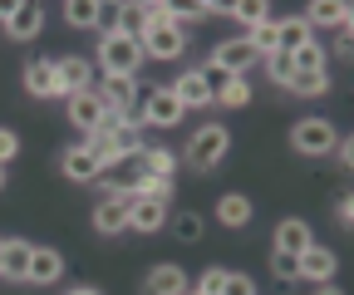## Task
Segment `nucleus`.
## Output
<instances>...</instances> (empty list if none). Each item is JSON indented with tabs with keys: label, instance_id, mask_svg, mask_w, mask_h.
Here are the masks:
<instances>
[{
	"label": "nucleus",
	"instance_id": "f257e3e1",
	"mask_svg": "<svg viewBox=\"0 0 354 295\" xmlns=\"http://www.w3.org/2000/svg\"><path fill=\"white\" fill-rule=\"evenodd\" d=\"M99 69H104V79H133L143 69V45H138V39H123L118 30H104V39H99Z\"/></svg>",
	"mask_w": 354,
	"mask_h": 295
},
{
	"label": "nucleus",
	"instance_id": "f03ea898",
	"mask_svg": "<svg viewBox=\"0 0 354 295\" xmlns=\"http://www.w3.org/2000/svg\"><path fill=\"white\" fill-rule=\"evenodd\" d=\"M148 178V148H133V153H118L109 167H104V182H109V192H123V197H133L138 192V182Z\"/></svg>",
	"mask_w": 354,
	"mask_h": 295
},
{
	"label": "nucleus",
	"instance_id": "7ed1b4c3",
	"mask_svg": "<svg viewBox=\"0 0 354 295\" xmlns=\"http://www.w3.org/2000/svg\"><path fill=\"white\" fill-rule=\"evenodd\" d=\"M290 143H295V153H305V158H325V153L339 148V129H335L330 118H300L295 133H290Z\"/></svg>",
	"mask_w": 354,
	"mask_h": 295
},
{
	"label": "nucleus",
	"instance_id": "20e7f679",
	"mask_svg": "<svg viewBox=\"0 0 354 295\" xmlns=\"http://www.w3.org/2000/svg\"><path fill=\"white\" fill-rule=\"evenodd\" d=\"M138 45H143V59H183L187 55V35L177 25H167V20H153Z\"/></svg>",
	"mask_w": 354,
	"mask_h": 295
},
{
	"label": "nucleus",
	"instance_id": "39448f33",
	"mask_svg": "<svg viewBox=\"0 0 354 295\" xmlns=\"http://www.w3.org/2000/svg\"><path fill=\"white\" fill-rule=\"evenodd\" d=\"M227 148H232V133L221 129V123H207V129H197L192 143H187V162L192 167H216L227 158Z\"/></svg>",
	"mask_w": 354,
	"mask_h": 295
},
{
	"label": "nucleus",
	"instance_id": "423d86ee",
	"mask_svg": "<svg viewBox=\"0 0 354 295\" xmlns=\"http://www.w3.org/2000/svg\"><path fill=\"white\" fill-rule=\"evenodd\" d=\"M183 104H177V94L167 89V84H158V89L143 99V123H153V129H177L183 123Z\"/></svg>",
	"mask_w": 354,
	"mask_h": 295
},
{
	"label": "nucleus",
	"instance_id": "0eeeda50",
	"mask_svg": "<svg viewBox=\"0 0 354 295\" xmlns=\"http://www.w3.org/2000/svg\"><path fill=\"white\" fill-rule=\"evenodd\" d=\"M55 89L59 94H84V89H94V64H88L84 55H69V59H55Z\"/></svg>",
	"mask_w": 354,
	"mask_h": 295
},
{
	"label": "nucleus",
	"instance_id": "6e6552de",
	"mask_svg": "<svg viewBox=\"0 0 354 295\" xmlns=\"http://www.w3.org/2000/svg\"><path fill=\"white\" fill-rule=\"evenodd\" d=\"M104 118H109V108H104V99H99L94 89H84V94L69 99V123H74V129L99 133V129H104Z\"/></svg>",
	"mask_w": 354,
	"mask_h": 295
},
{
	"label": "nucleus",
	"instance_id": "1a4fd4ad",
	"mask_svg": "<svg viewBox=\"0 0 354 295\" xmlns=\"http://www.w3.org/2000/svg\"><path fill=\"white\" fill-rule=\"evenodd\" d=\"M295 261H300V280H310V285H330L335 280V266H339L330 246H305Z\"/></svg>",
	"mask_w": 354,
	"mask_h": 295
},
{
	"label": "nucleus",
	"instance_id": "9d476101",
	"mask_svg": "<svg viewBox=\"0 0 354 295\" xmlns=\"http://www.w3.org/2000/svg\"><path fill=\"white\" fill-rule=\"evenodd\" d=\"M128 212H133V197L109 192V197L94 207V227H99L104 236H118V231H128Z\"/></svg>",
	"mask_w": 354,
	"mask_h": 295
},
{
	"label": "nucleus",
	"instance_id": "9b49d317",
	"mask_svg": "<svg viewBox=\"0 0 354 295\" xmlns=\"http://www.w3.org/2000/svg\"><path fill=\"white\" fill-rule=\"evenodd\" d=\"M256 59H261V55L251 50V39H246V35H241V39H227V45H216V50H212V64H216L221 74H246Z\"/></svg>",
	"mask_w": 354,
	"mask_h": 295
},
{
	"label": "nucleus",
	"instance_id": "f8f14e48",
	"mask_svg": "<svg viewBox=\"0 0 354 295\" xmlns=\"http://www.w3.org/2000/svg\"><path fill=\"white\" fill-rule=\"evenodd\" d=\"M59 276H64V256H59L55 246H35V251H30V271H25V280H30V285H55Z\"/></svg>",
	"mask_w": 354,
	"mask_h": 295
},
{
	"label": "nucleus",
	"instance_id": "ddd939ff",
	"mask_svg": "<svg viewBox=\"0 0 354 295\" xmlns=\"http://www.w3.org/2000/svg\"><path fill=\"white\" fill-rule=\"evenodd\" d=\"M192 285H187V271L183 266H153L148 271V280H143V295H187Z\"/></svg>",
	"mask_w": 354,
	"mask_h": 295
},
{
	"label": "nucleus",
	"instance_id": "4468645a",
	"mask_svg": "<svg viewBox=\"0 0 354 295\" xmlns=\"http://www.w3.org/2000/svg\"><path fill=\"white\" fill-rule=\"evenodd\" d=\"M167 89L177 94V104H183V108H207V104H212V89L202 84V69H187L177 84H167Z\"/></svg>",
	"mask_w": 354,
	"mask_h": 295
},
{
	"label": "nucleus",
	"instance_id": "2eb2a0df",
	"mask_svg": "<svg viewBox=\"0 0 354 295\" xmlns=\"http://www.w3.org/2000/svg\"><path fill=\"white\" fill-rule=\"evenodd\" d=\"M59 167H64V178L69 182H99V162L88 158V148L84 143H74V148H64V158H59Z\"/></svg>",
	"mask_w": 354,
	"mask_h": 295
},
{
	"label": "nucleus",
	"instance_id": "dca6fc26",
	"mask_svg": "<svg viewBox=\"0 0 354 295\" xmlns=\"http://www.w3.org/2000/svg\"><path fill=\"white\" fill-rule=\"evenodd\" d=\"M39 25H44V10L35 6V0H20V6L10 10V20H6L10 39H35V35H39Z\"/></svg>",
	"mask_w": 354,
	"mask_h": 295
},
{
	"label": "nucleus",
	"instance_id": "f3484780",
	"mask_svg": "<svg viewBox=\"0 0 354 295\" xmlns=\"http://www.w3.org/2000/svg\"><path fill=\"white\" fill-rule=\"evenodd\" d=\"M109 30H118L123 39H143L148 10H143V6H113V10H109Z\"/></svg>",
	"mask_w": 354,
	"mask_h": 295
},
{
	"label": "nucleus",
	"instance_id": "a211bd4d",
	"mask_svg": "<svg viewBox=\"0 0 354 295\" xmlns=\"http://www.w3.org/2000/svg\"><path fill=\"white\" fill-rule=\"evenodd\" d=\"M310 39H315V30H310L300 15H295V20H276V50H281V55H295V50H305Z\"/></svg>",
	"mask_w": 354,
	"mask_h": 295
},
{
	"label": "nucleus",
	"instance_id": "6ab92c4d",
	"mask_svg": "<svg viewBox=\"0 0 354 295\" xmlns=\"http://www.w3.org/2000/svg\"><path fill=\"white\" fill-rule=\"evenodd\" d=\"M128 227H133V231H162V227H167V207H162V202H143V197H133Z\"/></svg>",
	"mask_w": 354,
	"mask_h": 295
},
{
	"label": "nucleus",
	"instance_id": "aec40b11",
	"mask_svg": "<svg viewBox=\"0 0 354 295\" xmlns=\"http://www.w3.org/2000/svg\"><path fill=\"white\" fill-rule=\"evenodd\" d=\"M305 246H315V236H310V227H305L300 217H286V222L276 227V251H290V256H300Z\"/></svg>",
	"mask_w": 354,
	"mask_h": 295
},
{
	"label": "nucleus",
	"instance_id": "412c9836",
	"mask_svg": "<svg viewBox=\"0 0 354 295\" xmlns=\"http://www.w3.org/2000/svg\"><path fill=\"white\" fill-rule=\"evenodd\" d=\"M25 89H30L35 99L59 94V89H55V59H30V64H25Z\"/></svg>",
	"mask_w": 354,
	"mask_h": 295
},
{
	"label": "nucleus",
	"instance_id": "4be33fe9",
	"mask_svg": "<svg viewBox=\"0 0 354 295\" xmlns=\"http://www.w3.org/2000/svg\"><path fill=\"white\" fill-rule=\"evenodd\" d=\"M310 30H315V25H344L349 20V6H344V0H315V6H305V15H300Z\"/></svg>",
	"mask_w": 354,
	"mask_h": 295
},
{
	"label": "nucleus",
	"instance_id": "5701e85b",
	"mask_svg": "<svg viewBox=\"0 0 354 295\" xmlns=\"http://www.w3.org/2000/svg\"><path fill=\"white\" fill-rule=\"evenodd\" d=\"M286 89H295L300 99H315V94L330 89V74H325V69H295V74L286 79Z\"/></svg>",
	"mask_w": 354,
	"mask_h": 295
},
{
	"label": "nucleus",
	"instance_id": "b1692460",
	"mask_svg": "<svg viewBox=\"0 0 354 295\" xmlns=\"http://www.w3.org/2000/svg\"><path fill=\"white\" fill-rule=\"evenodd\" d=\"M30 241H10L6 236V261H0V276H10V280H25V271H30Z\"/></svg>",
	"mask_w": 354,
	"mask_h": 295
},
{
	"label": "nucleus",
	"instance_id": "393cba45",
	"mask_svg": "<svg viewBox=\"0 0 354 295\" xmlns=\"http://www.w3.org/2000/svg\"><path fill=\"white\" fill-rule=\"evenodd\" d=\"M216 222H221V227H246V222H251V202H246L241 192H227V197L216 202Z\"/></svg>",
	"mask_w": 354,
	"mask_h": 295
},
{
	"label": "nucleus",
	"instance_id": "a878e982",
	"mask_svg": "<svg viewBox=\"0 0 354 295\" xmlns=\"http://www.w3.org/2000/svg\"><path fill=\"white\" fill-rule=\"evenodd\" d=\"M212 104H227V108H246L251 104V84H246V74H232L227 84L216 89V99Z\"/></svg>",
	"mask_w": 354,
	"mask_h": 295
},
{
	"label": "nucleus",
	"instance_id": "bb28decb",
	"mask_svg": "<svg viewBox=\"0 0 354 295\" xmlns=\"http://www.w3.org/2000/svg\"><path fill=\"white\" fill-rule=\"evenodd\" d=\"M99 15H104V6H94V0H69V6H64V20L74 30H94Z\"/></svg>",
	"mask_w": 354,
	"mask_h": 295
},
{
	"label": "nucleus",
	"instance_id": "cd10ccee",
	"mask_svg": "<svg viewBox=\"0 0 354 295\" xmlns=\"http://www.w3.org/2000/svg\"><path fill=\"white\" fill-rule=\"evenodd\" d=\"M221 10H227V15H236L241 25H261V20H271V6H266V0H236V6H221Z\"/></svg>",
	"mask_w": 354,
	"mask_h": 295
},
{
	"label": "nucleus",
	"instance_id": "c85d7f7f",
	"mask_svg": "<svg viewBox=\"0 0 354 295\" xmlns=\"http://www.w3.org/2000/svg\"><path fill=\"white\" fill-rule=\"evenodd\" d=\"M133 197H143V202H162V207H167V202H172V178H153V173H148V178L138 182V192H133Z\"/></svg>",
	"mask_w": 354,
	"mask_h": 295
},
{
	"label": "nucleus",
	"instance_id": "c756f323",
	"mask_svg": "<svg viewBox=\"0 0 354 295\" xmlns=\"http://www.w3.org/2000/svg\"><path fill=\"white\" fill-rule=\"evenodd\" d=\"M271 276H276L281 285H295V280H300V261L290 256V251H271Z\"/></svg>",
	"mask_w": 354,
	"mask_h": 295
},
{
	"label": "nucleus",
	"instance_id": "7c9ffc66",
	"mask_svg": "<svg viewBox=\"0 0 354 295\" xmlns=\"http://www.w3.org/2000/svg\"><path fill=\"white\" fill-rule=\"evenodd\" d=\"M148 173H153V178H172V173H177L172 148H148Z\"/></svg>",
	"mask_w": 354,
	"mask_h": 295
},
{
	"label": "nucleus",
	"instance_id": "2f4dec72",
	"mask_svg": "<svg viewBox=\"0 0 354 295\" xmlns=\"http://www.w3.org/2000/svg\"><path fill=\"white\" fill-rule=\"evenodd\" d=\"M216 295H256V280H251L246 271H227V280H221Z\"/></svg>",
	"mask_w": 354,
	"mask_h": 295
},
{
	"label": "nucleus",
	"instance_id": "473e14b6",
	"mask_svg": "<svg viewBox=\"0 0 354 295\" xmlns=\"http://www.w3.org/2000/svg\"><path fill=\"white\" fill-rule=\"evenodd\" d=\"M290 64H295V69H325V50L315 45V39H310L305 50H295V55H290Z\"/></svg>",
	"mask_w": 354,
	"mask_h": 295
},
{
	"label": "nucleus",
	"instance_id": "72a5a7b5",
	"mask_svg": "<svg viewBox=\"0 0 354 295\" xmlns=\"http://www.w3.org/2000/svg\"><path fill=\"white\" fill-rule=\"evenodd\" d=\"M266 74H271V79L281 84V89H286V79L295 74V64H290V55H281V50H276V55H266Z\"/></svg>",
	"mask_w": 354,
	"mask_h": 295
},
{
	"label": "nucleus",
	"instance_id": "f704fd0d",
	"mask_svg": "<svg viewBox=\"0 0 354 295\" xmlns=\"http://www.w3.org/2000/svg\"><path fill=\"white\" fill-rule=\"evenodd\" d=\"M202 231H207V222L197 212H177V236L183 241H202Z\"/></svg>",
	"mask_w": 354,
	"mask_h": 295
},
{
	"label": "nucleus",
	"instance_id": "c9c22d12",
	"mask_svg": "<svg viewBox=\"0 0 354 295\" xmlns=\"http://www.w3.org/2000/svg\"><path fill=\"white\" fill-rule=\"evenodd\" d=\"M221 280H227V271H221V266H207V271H202V280H197L192 290H202V295H216V290H221Z\"/></svg>",
	"mask_w": 354,
	"mask_h": 295
},
{
	"label": "nucleus",
	"instance_id": "e433bc0d",
	"mask_svg": "<svg viewBox=\"0 0 354 295\" xmlns=\"http://www.w3.org/2000/svg\"><path fill=\"white\" fill-rule=\"evenodd\" d=\"M15 158H20V138L10 129H0V167H10Z\"/></svg>",
	"mask_w": 354,
	"mask_h": 295
},
{
	"label": "nucleus",
	"instance_id": "4c0bfd02",
	"mask_svg": "<svg viewBox=\"0 0 354 295\" xmlns=\"http://www.w3.org/2000/svg\"><path fill=\"white\" fill-rule=\"evenodd\" d=\"M335 212H339V222L349 227V222H354V197H339V207H335Z\"/></svg>",
	"mask_w": 354,
	"mask_h": 295
},
{
	"label": "nucleus",
	"instance_id": "58836bf2",
	"mask_svg": "<svg viewBox=\"0 0 354 295\" xmlns=\"http://www.w3.org/2000/svg\"><path fill=\"white\" fill-rule=\"evenodd\" d=\"M20 6V0H0V20H10V10Z\"/></svg>",
	"mask_w": 354,
	"mask_h": 295
},
{
	"label": "nucleus",
	"instance_id": "ea45409f",
	"mask_svg": "<svg viewBox=\"0 0 354 295\" xmlns=\"http://www.w3.org/2000/svg\"><path fill=\"white\" fill-rule=\"evenodd\" d=\"M315 295H344V290H339V285L330 280V285H315Z\"/></svg>",
	"mask_w": 354,
	"mask_h": 295
},
{
	"label": "nucleus",
	"instance_id": "a19ab883",
	"mask_svg": "<svg viewBox=\"0 0 354 295\" xmlns=\"http://www.w3.org/2000/svg\"><path fill=\"white\" fill-rule=\"evenodd\" d=\"M64 295H99L94 285H74V290H64Z\"/></svg>",
	"mask_w": 354,
	"mask_h": 295
},
{
	"label": "nucleus",
	"instance_id": "79ce46f5",
	"mask_svg": "<svg viewBox=\"0 0 354 295\" xmlns=\"http://www.w3.org/2000/svg\"><path fill=\"white\" fill-rule=\"evenodd\" d=\"M0 261H6V236H0Z\"/></svg>",
	"mask_w": 354,
	"mask_h": 295
},
{
	"label": "nucleus",
	"instance_id": "37998d69",
	"mask_svg": "<svg viewBox=\"0 0 354 295\" xmlns=\"http://www.w3.org/2000/svg\"><path fill=\"white\" fill-rule=\"evenodd\" d=\"M0 187H6V167H0Z\"/></svg>",
	"mask_w": 354,
	"mask_h": 295
},
{
	"label": "nucleus",
	"instance_id": "c03bdc74",
	"mask_svg": "<svg viewBox=\"0 0 354 295\" xmlns=\"http://www.w3.org/2000/svg\"><path fill=\"white\" fill-rule=\"evenodd\" d=\"M187 295H202V290H187Z\"/></svg>",
	"mask_w": 354,
	"mask_h": 295
}]
</instances>
